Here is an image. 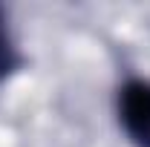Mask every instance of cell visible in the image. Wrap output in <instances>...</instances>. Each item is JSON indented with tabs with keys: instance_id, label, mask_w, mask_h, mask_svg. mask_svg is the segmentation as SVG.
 Segmentation results:
<instances>
[{
	"instance_id": "6da1fadb",
	"label": "cell",
	"mask_w": 150,
	"mask_h": 147,
	"mask_svg": "<svg viewBox=\"0 0 150 147\" xmlns=\"http://www.w3.org/2000/svg\"><path fill=\"white\" fill-rule=\"evenodd\" d=\"M118 112L127 133L139 147H150V84L147 81H130L121 98H118Z\"/></svg>"
},
{
	"instance_id": "7a4b0ae2",
	"label": "cell",
	"mask_w": 150,
	"mask_h": 147,
	"mask_svg": "<svg viewBox=\"0 0 150 147\" xmlns=\"http://www.w3.org/2000/svg\"><path fill=\"white\" fill-rule=\"evenodd\" d=\"M15 66V55H12V46H9V35H6V26L0 18V78Z\"/></svg>"
}]
</instances>
